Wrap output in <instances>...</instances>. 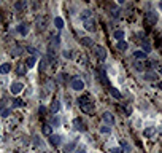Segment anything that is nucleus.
<instances>
[{
    "mask_svg": "<svg viewBox=\"0 0 162 153\" xmlns=\"http://www.w3.org/2000/svg\"><path fill=\"white\" fill-rule=\"evenodd\" d=\"M73 128L78 129V131H81V133L86 131V124L83 123V120H81V118H75V120H73Z\"/></svg>",
    "mask_w": 162,
    "mask_h": 153,
    "instance_id": "20e7f679",
    "label": "nucleus"
},
{
    "mask_svg": "<svg viewBox=\"0 0 162 153\" xmlns=\"http://www.w3.org/2000/svg\"><path fill=\"white\" fill-rule=\"evenodd\" d=\"M45 69H46V59H42L40 61V72H45Z\"/></svg>",
    "mask_w": 162,
    "mask_h": 153,
    "instance_id": "bb28decb",
    "label": "nucleus"
},
{
    "mask_svg": "<svg viewBox=\"0 0 162 153\" xmlns=\"http://www.w3.org/2000/svg\"><path fill=\"white\" fill-rule=\"evenodd\" d=\"M95 56L100 61H105V58H107V50H105L104 46H97L95 48Z\"/></svg>",
    "mask_w": 162,
    "mask_h": 153,
    "instance_id": "39448f33",
    "label": "nucleus"
},
{
    "mask_svg": "<svg viewBox=\"0 0 162 153\" xmlns=\"http://www.w3.org/2000/svg\"><path fill=\"white\" fill-rule=\"evenodd\" d=\"M35 64H37V58H35V56H30V58L26 61V67H29V69L35 67Z\"/></svg>",
    "mask_w": 162,
    "mask_h": 153,
    "instance_id": "2eb2a0df",
    "label": "nucleus"
},
{
    "mask_svg": "<svg viewBox=\"0 0 162 153\" xmlns=\"http://www.w3.org/2000/svg\"><path fill=\"white\" fill-rule=\"evenodd\" d=\"M134 58L135 59H145L146 54L143 53V51H135V53H134Z\"/></svg>",
    "mask_w": 162,
    "mask_h": 153,
    "instance_id": "5701e85b",
    "label": "nucleus"
},
{
    "mask_svg": "<svg viewBox=\"0 0 162 153\" xmlns=\"http://www.w3.org/2000/svg\"><path fill=\"white\" fill-rule=\"evenodd\" d=\"M108 91H110V94L113 96L114 99H121V97H122V96H121V92L118 91L116 88H113V86H110V88H108Z\"/></svg>",
    "mask_w": 162,
    "mask_h": 153,
    "instance_id": "dca6fc26",
    "label": "nucleus"
},
{
    "mask_svg": "<svg viewBox=\"0 0 162 153\" xmlns=\"http://www.w3.org/2000/svg\"><path fill=\"white\" fill-rule=\"evenodd\" d=\"M99 78H100V82L104 83L105 86H110V82H108V77H107V73H105V70H104V69H100V72H99Z\"/></svg>",
    "mask_w": 162,
    "mask_h": 153,
    "instance_id": "1a4fd4ad",
    "label": "nucleus"
},
{
    "mask_svg": "<svg viewBox=\"0 0 162 153\" xmlns=\"http://www.w3.org/2000/svg\"><path fill=\"white\" fill-rule=\"evenodd\" d=\"M17 32H19V34L21 35H27V32H29V27H27V24H19V26H17Z\"/></svg>",
    "mask_w": 162,
    "mask_h": 153,
    "instance_id": "ddd939ff",
    "label": "nucleus"
},
{
    "mask_svg": "<svg viewBox=\"0 0 162 153\" xmlns=\"http://www.w3.org/2000/svg\"><path fill=\"white\" fill-rule=\"evenodd\" d=\"M76 153H86V147H84V145H79L78 148H76Z\"/></svg>",
    "mask_w": 162,
    "mask_h": 153,
    "instance_id": "2f4dec72",
    "label": "nucleus"
},
{
    "mask_svg": "<svg viewBox=\"0 0 162 153\" xmlns=\"http://www.w3.org/2000/svg\"><path fill=\"white\" fill-rule=\"evenodd\" d=\"M65 77H67L65 73H59L57 75V80H59V82H65Z\"/></svg>",
    "mask_w": 162,
    "mask_h": 153,
    "instance_id": "f704fd0d",
    "label": "nucleus"
},
{
    "mask_svg": "<svg viewBox=\"0 0 162 153\" xmlns=\"http://www.w3.org/2000/svg\"><path fill=\"white\" fill-rule=\"evenodd\" d=\"M83 88H84V83L81 82V80H78V78L72 80V89L73 91H81Z\"/></svg>",
    "mask_w": 162,
    "mask_h": 153,
    "instance_id": "0eeeda50",
    "label": "nucleus"
},
{
    "mask_svg": "<svg viewBox=\"0 0 162 153\" xmlns=\"http://www.w3.org/2000/svg\"><path fill=\"white\" fill-rule=\"evenodd\" d=\"M100 133L108 134V133H111V128H108V126H102V128H100Z\"/></svg>",
    "mask_w": 162,
    "mask_h": 153,
    "instance_id": "c85d7f7f",
    "label": "nucleus"
},
{
    "mask_svg": "<svg viewBox=\"0 0 162 153\" xmlns=\"http://www.w3.org/2000/svg\"><path fill=\"white\" fill-rule=\"evenodd\" d=\"M78 104H79V109H81V112H84V113H92V112H94V104L91 102L89 97H86V96L79 97V99H78Z\"/></svg>",
    "mask_w": 162,
    "mask_h": 153,
    "instance_id": "f257e3e1",
    "label": "nucleus"
},
{
    "mask_svg": "<svg viewBox=\"0 0 162 153\" xmlns=\"http://www.w3.org/2000/svg\"><path fill=\"white\" fill-rule=\"evenodd\" d=\"M21 53H22V48L16 46V48H14V50H13V53H11V54H13V56H19V54H21Z\"/></svg>",
    "mask_w": 162,
    "mask_h": 153,
    "instance_id": "a878e982",
    "label": "nucleus"
},
{
    "mask_svg": "<svg viewBox=\"0 0 162 153\" xmlns=\"http://www.w3.org/2000/svg\"><path fill=\"white\" fill-rule=\"evenodd\" d=\"M43 133L48 134V136H51V134H52V128L49 124H45V126H43Z\"/></svg>",
    "mask_w": 162,
    "mask_h": 153,
    "instance_id": "b1692460",
    "label": "nucleus"
},
{
    "mask_svg": "<svg viewBox=\"0 0 162 153\" xmlns=\"http://www.w3.org/2000/svg\"><path fill=\"white\" fill-rule=\"evenodd\" d=\"M26 5L27 3H26L24 0H22V2H16V3H14V8H16V10H24Z\"/></svg>",
    "mask_w": 162,
    "mask_h": 153,
    "instance_id": "4be33fe9",
    "label": "nucleus"
},
{
    "mask_svg": "<svg viewBox=\"0 0 162 153\" xmlns=\"http://www.w3.org/2000/svg\"><path fill=\"white\" fill-rule=\"evenodd\" d=\"M49 142H51L54 147H59L60 142H62V137L57 136V134H51V136H49Z\"/></svg>",
    "mask_w": 162,
    "mask_h": 153,
    "instance_id": "6e6552de",
    "label": "nucleus"
},
{
    "mask_svg": "<svg viewBox=\"0 0 162 153\" xmlns=\"http://www.w3.org/2000/svg\"><path fill=\"white\" fill-rule=\"evenodd\" d=\"M54 26H56V27H57V29H62L64 27V19H62V18H54Z\"/></svg>",
    "mask_w": 162,
    "mask_h": 153,
    "instance_id": "412c9836",
    "label": "nucleus"
},
{
    "mask_svg": "<svg viewBox=\"0 0 162 153\" xmlns=\"http://www.w3.org/2000/svg\"><path fill=\"white\" fill-rule=\"evenodd\" d=\"M2 19H3V18H2V14H0V22H2Z\"/></svg>",
    "mask_w": 162,
    "mask_h": 153,
    "instance_id": "a19ab883",
    "label": "nucleus"
},
{
    "mask_svg": "<svg viewBox=\"0 0 162 153\" xmlns=\"http://www.w3.org/2000/svg\"><path fill=\"white\" fill-rule=\"evenodd\" d=\"M84 29H86V31H89V32L95 31V22H94V19H91V18L84 19Z\"/></svg>",
    "mask_w": 162,
    "mask_h": 153,
    "instance_id": "423d86ee",
    "label": "nucleus"
},
{
    "mask_svg": "<svg viewBox=\"0 0 162 153\" xmlns=\"http://www.w3.org/2000/svg\"><path fill=\"white\" fill-rule=\"evenodd\" d=\"M104 120H105V123H108V124H114V116L111 115L110 112L104 113Z\"/></svg>",
    "mask_w": 162,
    "mask_h": 153,
    "instance_id": "4468645a",
    "label": "nucleus"
},
{
    "mask_svg": "<svg viewBox=\"0 0 162 153\" xmlns=\"http://www.w3.org/2000/svg\"><path fill=\"white\" fill-rule=\"evenodd\" d=\"M129 48V45H127V41H124V40H121V41H118V50L119 51H126Z\"/></svg>",
    "mask_w": 162,
    "mask_h": 153,
    "instance_id": "aec40b11",
    "label": "nucleus"
},
{
    "mask_svg": "<svg viewBox=\"0 0 162 153\" xmlns=\"http://www.w3.org/2000/svg\"><path fill=\"white\" fill-rule=\"evenodd\" d=\"M64 56H65V58H72V54H70L69 51H64Z\"/></svg>",
    "mask_w": 162,
    "mask_h": 153,
    "instance_id": "58836bf2",
    "label": "nucleus"
},
{
    "mask_svg": "<svg viewBox=\"0 0 162 153\" xmlns=\"http://www.w3.org/2000/svg\"><path fill=\"white\" fill-rule=\"evenodd\" d=\"M29 53H30L32 56H37V54H38V51L35 50V48H29Z\"/></svg>",
    "mask_w": 162,
    "mask_h": 153,
    "instance_id": "e433bc0d",
    "label": "nucleus"
},
{
    "mask_svg": "<svg viewBox=\"0 0 162 153\" xmlns=\"http://www.w3.org/2000/svg\"><path fill=\"white\" fill-rule=\"evenodd\" d=\"M24 89V85H22L21 82H14L13 85L10 86V91H11V94H19V92Z\"/></svg>",
    "mask_w": 162,
    "mask_h": 153,
    "instance_id": "7ed1b4c3",
    "label": "nucleus"
},
{
    "mask_svg": "<svg viewBox=\"0 0 162 153\" xmlns=\"http://www.w3.org/2000/svg\"><path fill=\"white\" fill-rule=\"evenodd\" d=\"M81 16H83V19H87V18H91V11L89 10L83 11V14H81Z\"/></svg>",
    "mask_w": 162,
    "mask_h": 153,
    "instance_id": "72a5a7b5",
    "label": "nucleus"
},
{
    "mask_svg": "<svg viewBox=\"0 0 162 153\" xmlns=\"http://www.w3.org/2000/svg\"><path fill=\"white\" fill-rule=\"evenodd\" d=\"M24 105V102L21 101V99H16V101L13 102V107H22Z\"/></svg>",
    "mask_w": 162,
    "mask_h": 153,
    "instance_id": "cd10ccee",
    "label": "nucleus"
},
{
    "mask_svg": "<svg viewBox=\"0 0 162 153\" xmlns=\"http://www.w3.org/2000/svg\"><path fill=\"white\" fill-rule=\"evenodd\" d=\"M113 37L116 38L118 41L124 40V31H114V32H113Z\"/></svg>",
    "mask_w": 162,
    "mask_h": 153,
    "instance_id": "a211bd4d",
    "label": "nucleus"
},
{
    "mask_svg": "<svg viewBox=\"0 0 162 153\" xmlns=\"http://www.w3.org/2000/svg\"><path fill=\"white\" fill-rule=\"evenodd\" d=\"M59 110H60V102H59V101H54V102L51 104V107H49V112H51V113H57Z\"/></svg>",
    "mask_w": 162,
    "mask_h": 153,
    "instance_id": "9b49d317",
    "label": "nucleus"
},
{
    "mask_svg": "<svg viewBox=\"0 0 162 153\" xmlns=\"http://www.w3.org/2000/svg\"><path fill=\"white\" fill-rule=\"evenodd\" d=\"M81 43H83V45H86V46H94L92 40H89V38H83V40H81Z\"/></svg>",
    "mask_w": 162,
    "mask_h": 153,
    "instance_id": "393cba45",
    "label": "nucleus"
},
{
    "mask_svg": "<svg viewBox=\"0 0 162 153\" xmlns=\"http://www.w3.org/2000/svg\"><path fill=\"white\" fill-rule=\"evenodd\" d=\"M11 70V65L8 62H3V64L0 65V73H8Z\"/></svg>",
    "mask_w": 162,
    "mask_h": 153,
    "instance_id": "f3484780",
    "label": "nucleus"
},
{
    "mask_svg": "<svg viewBox=\"0 0 162 153\" xmlns=\"http://www.w3.org/2000/svg\"><path fill=\"white\" fill-rule=\"evenodd\" d=\"M135 69H137V70H143V64H141V62H137V64H135Z\"/></svg>",
    "mask_w": 162,
    "mask_h": 153,
    "instance_id": "4c0bfd02",
    "label": "nucleus"
},
{
    "mask_svg": "<svg viewBox=\"0 0 162 153\" xmlns=\"http://www.w3.org/2000/svg\"><path fill=\"white\" fill-rule=\"evenodd\" d=\"M141 46H143V53H145V54H148L149 51H151V43H149L148 40H145V38L141 40Z\"/></svg>",
    "mask_w": 162,
    "mask_h": 153,
    "instance_id": "f8f14e48",
    "label": "nucleus"
},
{
    "mask_svg": "<svg viewBox=\"0 0 162 153\" xmlns=\"http://www.w3.org/2000/svg\"><path fill=\"white\" fill-rule=\"evenodd\" d=\"M60 45V38H59V35H52V38L49 40V54H54V51H56V48Z\"/></svg>",
    "mask_w": 162,
    "mask_h": 153,
    "instance_id": "f03ea898",
    "label": "nucleus"
},
{
    "mask_svg": "<svg viewBox=\"0 0 162 153\" xmlns=\"http://www.w3.org/2000/svg\"><path fill=\"white\" fill-rule=\"evenodd\" d=\"M145 80H148V82H156V80H159V75L156 73V72H146Z\"/></svg>",
    "mask_w": 162,
    "mask_h": 153,
    "instance_id": "9d476101",
    "label": "nucleus"
},
{
    "mask_svg": "<svg viewBox=\"0 0 162 153\" xmlns=\"http://www.w3.org/2000/svg\"><path fill=\"white\" fill-rule=\"evenodd\" d=\"M148 19H149V22L151 24H156L157 22V14H156L154 11H149L148 13Z\"/></svg>",
    "mask_w": 162,
    "mask_h": 153,
    "instance_id": "6ab92c4d",
    "label": "nucleus"
},
{
    "mask_svg": "<svg viewBox=\"0 0 162 153\" xmlns=\"http://www.w3.org/2000/svg\"><path fill=\"white\" fill-rule=\"evenodd\" d=\"M17 73L21 75V73H26V67L24 65H19V69H17Z\"/></svg>",
    "mask_w": 162,
    "mask_h": 153,
    "instance_id": "c9c22d12",
    "label": "nucleus"
},
{
    "mask_svg": "<svg viewBox=\"0 0 162 153\" xmlns=\"http://www.w3.org/2000/svg\"><path fill=\"white\" fill-rule=\"evenodd\" d=\"M75 147H76V145H75V143H69V145H67V147H65V153H69V152H72V150H73V148H75Z\"/></svg>",
    "mask_w": 162,
    "mask_h": 153,
    "instance_id": "7c9ffc66",
    "label": "nucleus"
},
{
    "mask_svg": "<svg viewBox=\"0 0 162 153\" xmlns=\"http://www.w3.org/2000/svg\"><path fill=\"white\" fill-rule=\"evenodd\" d=\"M11 113V110L10 109H5V110H2V116H3V118H7L8 115H10Z\"/></svg>",
    "mask_w": 162,
    "mask_h": 153,
    "instance_id": "473e14b6",
    "label": "nucleus"
},
{
    "mask_svg": "<svg viewBox=\"0 0 162 153\" xmlns=\"http://www.w3.org/2000/svg\"><path fill=\"white\" fill-rule=\"evenodd\" d=\"M110 153H119V148H111Z\"/></svg>",
    "mask_w": 162,
    "mask_h": 153,
    "instance_id": "ea45409f",
    "label": "nucleus"
},
{
    "mask_svg": "<svg viewBox=\"0 0 162 153\" xmlns=\"http://www.w3.org/2000/svg\"><path fill=\"white\" fill-rule=\"evenodd\" d=\"M153 134H154V129H153V128H148V129H145V136H146V137H151Z\"/></svg>",
    "mask_w": 162,
    "mask_h": 153,
    "instance_id": "c756f323",
    "label": "nucleus"
}]
</instances>
